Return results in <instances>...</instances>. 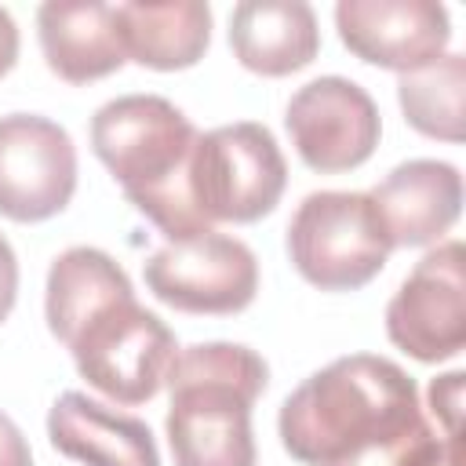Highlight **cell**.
I'll list each match as a JSON object with an SVG mask.
<instances>
[{
  "label": "cell",
  "mask_w": 466,
  "mask_h": 466,
  "mask_svg": "<svg viewBox=\"0 0 466 466\" xmlns=\"http://www.w3.org/2000/svg\"><path fill=\"white\" fill-rule=\"evenodd\" d=\"M415 379L375 353H350L302 379L280 404V444L302 466H353L422 430Z\"/></svg>",
  "instance_id": "1"
},
{
  "label": "cell",
  "mask_w": 466,
  "mask_h": 466,
  "mask_svg": "<svg viewBox=\"0 0 466 466\" xmlns=\"http://www.w3.org/2000/svg\"><path fill=\"white\" fill-rule=\"evenodd\" d=\"M269 382L266 360L240 342H197L178 350L164 386L167 444L175 466H255L251 404Z\"/></svg>",
  "instance_id": "2"
},
{
  "label": "cell",
  "mask_w": 466,
  "mask_h": 466,
  "mask_svg": "<svg viewBox=\"0 0 466 466\" xmlns=\"http://www.w3.org/2000/svg\"><path fill=\"white\" fill-rule=\"evenodd\" d=\"M186 186L193 208L211 229L215 222L248 226L280 204L288 164L266 124L237 120L197 131L186 160Z\"/></svg>",
  "instance_id": "3"
},
{
  "label": "cell",
  "mask_w": 466,
  "mask_h": 466,
  "mask_svg": "<svg viewBox=\"0 0 466 466\" xmlns=\"http://www.w3.org/2000/svg\"><path fill=\"white\" fill-rule=\"evenodd\" d=\"M390 237L368 193H309L288 222V255L302 280L320 291H357L390 258Z\"/></svg>",
  "instance_id": "4"
},
{
  "label": "cell",
  "mask_w": 466,
  "mask_h": 466,
  "mask_svg": "<svg viewBox=\"0 0 466 466\" xmlns=\"http://www.w3.org/2000/svg\"><path fill=\"white\" fill-rule=\"evenodd\" d=\"M66 350L87 386L120 404L153 400L178 357L175 331L157 313L138 306L135 295L98 309Z\"/></svg>",
  "instance_id": "5"
},
{
  "label": "cell",
  "mask_w": 466,
  "mask_h": 466,
  "mask_svg": "<svg viewBox=\"0 0 466 466\" xmlns=\"http://www.w3.org/2000/svg\"><path fill=\"white\" fill-rule=\"evenodd\" d=\"M193 142L197 127L189 116L160 95H120L91 116V149L127 200L175 178Z\"/></svg>",
  "instance_id": "6"
},
{
  "label": "cell",
  "mask_w": 466,
  "mask_h": 466,
  "mask_svg": "<svg viewBox=\"0 0 466 466\" xmlns=\"http://www.w3.org/2000/svg\"><path fill=\"white\" fill-rule=\"evenodd\" d=\"M146 288L171 309L229 317L258 295L255 251L226 233H200L189 240H167L142 266Z\"/></svg>",
  "instance_id": "7"
},
{
  "label": "cell",
  "mask_w": 466,
  "mask_h": 466,
  "mask_svg": "<svg viewBox=\"0 0 466 466\" xmlns=\"http://www.w3.org/2000/svg\"><path fill=\"white\" fill-rule=\"evenodd\" d=\"M386 335L422 364L448 360L466 342V251L444 240L426 251L386 306Z\"/></svg>",
  "instance_id": "8"
},
{
  "label": "cell",
  "mask_w": 466,
  "mask_h": 466,
  "mask_svg": "<svg viewBox=\"0 0 466 466\" xmlns=\"http://www.w3.org/2000/svg\"><path fill=\"white\" fill-rule=\"evenodd\" d=\"M295 153L320 175L360 167L382 135L375 98L346 76H317L302 84L284 113Z\"/></svg>",
  "instance_id": "9"
},
{
  "label": "cell",
  "mask_w": 466,
  "mask_h": 466,
  "mask_svg": "<svg viewBox=\"0 0 466 466\" xmlns=\"http://www.w3.org/2000/svg\"><path fill=\"white\" fill-rule=\"evenodd\" d=\"M76 193V146L69 131L36 113L0 116V215L44 222Z\"/></svg>",
  "instance_id": "10"
},
{
  "label": "cell",
  "mask_w": 466,
  "mask_h": 466,
  "mask_svg": "<svg viewBox=\"0 0 466 466\" xmlns=\"http://www.w3.org/2000/svg\"><path fill=\"white\" fill-rule=\"evenodd\" d=\"M335 25L360 62L397 73L437 62L451 40L448 11L437 0H342Z\"/></svg>",
  "instance_id": "11"
},
{
  "label": "cell",
  "mask_w": 466,
  "mask_h": 466,
  "mask_svg": "<svg viewBox=\"0 0 466 466\" xmlns=\"http://www.w3.org/2000/svg\"><path fill=\"white\" fill-rule=\"evenodd\" d=\"M390 248L437 244L462 215V175L448 160H404L371 193Z\"/></svg>",
  "instance_id": "12"
},
{
  "label": "cell",
  "mask_w": 466,
  "mask_h": 466,
  "mask_svg": "<svg viewBox=\"0 0 466 466\" xmlns=\"http://www.w3.org/2000/svg\"><path fill=\"white\" fill-rule=\"evenodd\" d=\"M55 451L84 466H160L153 430L127 411H116L87 393L66 390L47 411Z\"/></svg>",
  "instance_id": "13"
},
{
  "label": "cell",
  "mask_w": 466,
  "mask_h": 466,
  "mask_svg": "<svg viewBox=\"0 0 466 466\" xmlns=\"http://www.w3.org/2000/svg\"><path fill=\"white\" fill-rule=\"evenodd\" d=\"M40 51L69 84H87L116 73L127 62L116 11L102 0H47L36 7Z\"/></svg>",
  "instance_id": "14"
},
{
  "label": "cell",
  "mask_w": 466,
  "mask_h": 466,
  "mask_svg": "<svg viewBox=\"0 0 466 466\" xmlns=\"http://www.w3.org/2000/svg\"><path fill=\"white\" fill-rule=\"evenodd\" d=\"M229 47L258 76H288L320 51L317 15L302 0H244L229 15Z\"/></svg>",
  "instance_id": "15"
},
{
  "label": "cell",
  "mask_w": 466,
  "mask_h": 466,
  "mask_svg": "<svg viewBox=\"0 0 466 466\" xmlns=\"http://www.w3.org/2000/svg\"><path fill=\"white\" fill-rule=\"evenodd\" d=\"M116 25L127 58L138 66L171 73L189 69L211 44V7L204 0H164V4H116Z\"/></svg>",
  "instance_id": "16"
},
{
  "label": "cell",
  "mask_w": 466,
  "mask_h": 466,
  "mask_svg": "<svg viewBox=\"0 0 466 466\" xmlns=\"http://www.w3.org/2000/svg\"><path fill=\"white\" fill-rule=\"evenodd\" d=\"M131 295L135 288L127 273L116 266V258H109L98 248H84V244L69 248L47 269V295H44L47 328L62 346H69V339L98 309H106L116 299H131Z\"/></svg>",
  "instance_id": "17"
},
{
  "label": "cell",
  "mask_w": 466,
  "mask_h": 466,
  "mask_svg": "<svg viewBox=\"0 0 466 466\" xmlns=\"http://www.w3.org/2000/svg\"><path fill=\"white\" fill-rule=\"evenodd\" d=\"M466 58L462 55H441L437 62L400 73L397 84V102L404 109V120L444 142H462L466 135Z\"/></svg>",
  "instance_id": "18"
},
{
  "label": "cell",
  "mask_w": 466,
  "mask_h": 466,
  "mask_svg": "<svg viewBox=\"0 0 466 466\" xmlns=\"http://www.w3.org/2000/svg\"><path fill=\"white\" fill-rule=\"evenodd\" d=\"M459 462V451H455V437L448 433H430L426 426L408 437L400 448H397V459L390 466H455Z\"/></svg>",
  "instance_id": "19"
},
{
  "label": "cell",
  "mask_w": 466,
  "mask_h": 466,
  "mask_svg": "<svg viewBox=\"0 0 466 466\" xmlns=\"http://www.w3.org/2000/svg\"><path fill=\"white\" fill-rule=\"evenodd\" d=\"M462 371H448L441 379L430 382V404L437 411V419L444 422V433L455 437V426H459V408H462Z\"/></svg>",
  "instance_id": "20"
},
{
  "label": "cell",
  "mask_w": 466,
  "mask_h": 466,
  "mask_svg": "<svg viewBox=\"0 0 466 466\" xmlns=\"http://www.w3.org/2000/svg\"><path fill=\"white\" fill-rule=\"evenodd\" d=\"M0 466H33V451H29L25 433L4 411H0Z\"/></svg>",
  "instance_id": "21"
},
{
  "label": "cell",
  "mask_w": 466,
  "mask_h": 466,
  "mask_svg": "<svg viewBox=\"0 0 466 466\" xmlns=\"http://www.w3.org/2000/svg\"><path fill=\"white\" fill-rule=\"evenodd\" d=\"M15 299H18V258H15V248L7 244V237L0 233V324L11 317Z\"/></svg>",
  "instance_id": "22"
},
{
  "label": "cell",
  "mask_w": 466,
  "mask_h": 466,
  "mask_svg": "<svg viewBox=\"0 0 466 466\" xmlns=\"http://www.w3.org/2000/svg\"><path fill=\"white\" fill-rule=\"evenodd\" d=\"M18 62V25L7 7H0V76L11 73Z\"/></svg>",
  "instance_id": "23"
}]
</instances>
